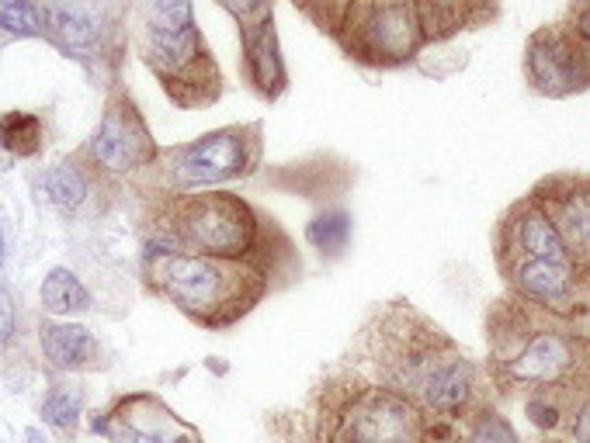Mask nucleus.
Returning <instances> with one entry per match:
<instances>
[{"label":"nucleus","mask_w":590,"mask_h":443,"mask_svg":"<svg viewBox=\"0 0 590 443\" xmlns=\"http://www.w3.org/2000/svg\"><path fill=\"white\" fill-rule=\"evenodd\" d=\"M348 368L413 402L428 419L462 422L490 402V378L442 325L410 305H386L361 330Z\"/></svg>","instance_id":"nucleus-1"},{"label":"nucleus","mask_w":590,"mask_h":443,"mask_svg":"<svg viewBox=\"0 0 590 443\" xmlns=\"http://www.w3.org/2000/svg\"><path fill=\"white\" fill-rule=\"evenodd\" d=\"M486 378L504 395H545L563 406L590 398V336L574 319L525 298H504L486 316Z\"/></svg>","instance_id":"nucleus-2"},{"label":"nucleus","mask_w":590,"mask_h":443,"mask_svg":"<svg viewBox=\"0 0 590 443\" xmlns=\"http://www.w3.org/2000/svg\"><path fill=\"white\" fill-rule=\"evenodd\" d=\"M157 236L149 249H188V254L243 260L264 267L272 278H281L299 267L285 233L257 205L233 190H205V195H167L157 205Z\"/></svg>","instance_id":"nucleus-3"},{"label":"nucleus","mask_w":590,"mask_h":443,"mask_svg":"<svg viewBox=\"0 0 590 443\" xmlns=\"http://www.w3.org/2000/svg\"><path fill=\"white\" fill-rule=\"evenodd\" d=\"M451 430L354 368L323 378L302 409L306 443H445Z\"/></svg>","instance_id":"nucleus-4"},{"label":"nucleus","mask_w":590,"mask_h":443,"mask_svg":"<svg viewBox=\"0 0 590 443\" xmlns=\"http://www.w3.org/2000/svg\"><path fill=\"white\" fill-rule=\"evenodd\" d=\"M146 284L202 330H230L268 298L272 274L243 260L146 246Z\"/></svg>","instance_id":"nucleus-5"},{"label":"nucleus","mask_w":590,"mask_h":443,"mask_svg":"<svg viewBox=\"0 0 590 443\" xmlns=\"http://www.w3.org/2000/svg\"><path fill=\"white\" fill-rule=\"evenodd\" d=\"M136 46L178 108H205L222 94V76L198 32L192 0H143Z\"/></svg>","instance_id":"nucleus-6"},{"label":"nucleus","mask_w":590,"mask_h":443,"mask_svg":"<svg viewBox=\"0 0 590 443\" xmlns=\"http://www.w3.org/2000/svg\"><path fill=\"white\" fill-rule=\"evenodd\" d=\"M264 160V128L261 122L246 125H226L208 132V136L174 146L160 152V173L167 195H184V190L216 187L243 181L261 167Z\"/></svg>","instance_id":"nucleus-7"},{"label":"nucleus","mask_w":590,"mask_h":443,"mask_svg":"<svg viewBox=\"0 0 590 443\" xmlns=\"http://www.w3.org/2000/svg\"><path fill=\"white\" fill-rule=\"evenodd\" d=\"M337 42L369 66H404L428 42L417 0H354Z\"/></svg>","instance_id":"nucleus-8"},{"label":"nucleus","mask_w":590,"mask_h":443,"mask_svg":"<svg viewBox=\"0 0 590 443\" xmlns=\"http://www.w3.org/2000/svg\"><path fill=\"white\" fill-rule=\"evenodd\" d=\"M84 157L94 170L108 173V177H129L136 170L157 167V139L149 136V125L143 122V114L132 104L129 94L119 90L108 98L101 122L84 146Z\"/></svg>","instance_id":"nucleus-9"},{"label":"nucleus","mask_w":590,"mask_h":443,"mask_svg":"<svg viewBox=\"0 0 590 443\" xmlns=\"http://www.w3.org/2000/svg\"><path fill=\"white\" fill-rule=\"evenodd\" d=\"M525 76L545 98H569L590 87V56L566 25H552L528 38Z\"/></svg>","instance_id":"nucleus-10"},{"label":"nucleus","mask_w":590,"mask_h":443,"mask_svg":"<svg viewBox=\"0 0 590 443\" xmlns=\"http://www.w3.org/2000/svg\"><path fill=\"white\" fill-rule=\"evenodd\" d=\"M521 257L574 263L569 260V249L559 236L556 222H552L549 208L535 198V190L514 205L497 229V263L521 260Z\"/></svg>","instance_id":"nucleus-11"},{"label":"nucleus","mask_w":590,"mask_h":443,"mask_svg":"<svg viewBox=\"0 0 590 443\" xmlns=\"http://www.w3.org/2000/svg\"><path fill=\"white\" fill-rule=\"evenodd\" d=\"M535 198L549 208L580 281L590 284V177L559 173L535 187Z\"/></svg>","instance_id":"nucleus-12"},{"label":"nucleus","mask_w":590,"mask_h":443,"mask_svg":"<svg viewBox=\"0 0 590 443\" xmlns=\"http://www.w3.org/2000/svg\"><path fill=\"white\" fill-rule=\"evenodd\" d=\"M240 49H243V76L264 101H278L289 90V70L281 60L275 14L264 11L251 22H240Z\"/></svg>","instance_id":"nucleus-13"},{"label":"nucleus","mask_w":590,"mask_h":443,"mask_svg":"<svg viewBox=\"0 0 590 443\" xmlns=\"http://www.w3.org/2000/svg\"><path fill=\"white\" fill-rule=\"evenodd\" d=\"M43 22L52 42L77 60H91L105 42L101 22L73 0H43Z\"/></svg>","instance_id":"nucleus-14"},{"label":"nucleus","mask_w":590,"mask_h":443,"mask_svg":"<svg viewBox=\"0 0 590 443\" xmlns=\"http://www.w3.org/2000/svg\"><path fill=\"white\" fill-rule=\"evenodd\" d=\"M43 350L46 360L60 371H84L101 364V346L91 330L73 322H46L43 325Z\"/></svg>","instance_id":"nucleus-15"},{"label":"nucleus","mask_w":590,"mask_h":443,"mask_svg":"<svg viewBox=\"0 0 590 443\" xmlns=\"http://www.w3.org/2000/svg\"><path fill=\"white\" fill-rule=\"evenodd\" d=\"M43 308L49 316H77L91 308V292L84 281L67 271V267H52L43 281Z\"/></svg>","instance_id":"nucleus-16"},{"label":"nucleus","mask_w":590,"mask_h":443,"mask_svg":"<svg viewBox=\"0 0 590 443\" xmlns=\"http://www.w3.org/2000/svg\"><path fill=\"white\" fill-rule=\"evenodd\" d=\"M43 139H46V125L39 114L8 111L4 119H0V146H4L11 160L35 157V152L43 149Z\"/></svg>","instance_id":"nucleus-17"},{"label":"nucleus","mask_w":590,"mask_h":443,"mask_svg":"<svg viewBox=\"0 0 590 443\" xmlns=\"http://www.w3.org/2000/svg\"><path fill=\"white\" fill-rule=\"evenodd\" d=\"M46 195L56 208H63V211H77L87 195H91V181H87V173L81 170V163H73V160H63V163H56L46 170Z\"/></svg>","instance_id":"nucleus-18"},{"label":"nucleus","mask_w":590,"mask_h":443,"mask_svg":"<svg viewBox=\"0 0 590 443\" xmlns=\"http://www.w3.org/2000/svg\"><path fill=\"white\" fill-rule=\"evenodd\" d=\"M445 443H521V440L497 409L486 406L480 413L466 416L462 422H455V430Z\"/></svg>","instance_id":"nucleus-19"},{"label":"nucleus","mask_w":590,"mask_h":443,"mask_svg":"<svg viewBox=\"0 0 590 443\" xmlns=\"http://www.w3.org/2000/svg\"><path fill=\"white\" fill-rule=\"evenodd\" d=\"M306 239L323 257H337L351 239V216L345 208H327L306 225Z\"/></svg>","instance_id":"nucleus-20"},{"label":"nucleus","mask_w":590,"mask_h":443,"mask_svg":"<svg viewBox=\"0 0 590 443\" xmlns=\"http://www.w3.org/2000/svg\"><path fill=\"white\" fill-rule=\"evenodd\" d=\"M81 409H84V392L77 384H52V392L43 402V416L52 430L70 433L81 422Z\"/></svg>","instance_id":"nucleus-21"},{"label":"nucleus","mask_w":590,"mask_h":443,"mask_svg":"<svg viewBox=\"0 0 590 443\" xmlns=\"http://www.w3.org/2000/svg\"><path fill=\"white\" fill-rule=\"evenodd\" d=\"M0 28L22 38L46 35L43 4H35V0H0Z\"/></svg>","instance_id":"nucleus-22"},{"label":"nucleus","mask_w":590,"mask_h":443,"mask_svg":"<svg viewBox=\"0 0 590 443\" xmlns=\"http://www.w3.org/2000/svg\"><path fill=\"white\" fill-rule=\"evenodd\" d=\"M292 4L306 14L316 28H323L327 35L337 38V32L345 28V17H348L354 0H292Z\"/></svg>","instance_id":"nucleus-23"},{"label":"nucleus","mask_w":590,"mask_h":443,"mask_svg":"<svg viewBox=\"0 0 590 443\" xmlns=\"http://www.w3.org/2000/svg\"><path fill=\"white\" fill-rule=\"evenodd\" d=\"M563 443H590V398H583L580 406L563 422Z\"/></svg>","instance_id":"nucleus-24"},{"label":"nucleus","mask_w":590,"mask_h":443,"mask_svg":"<svg viewBox=\"0 0 590 443\" xmlns=\"http://www.w3.org/2000/svg\"><path fill=\"white\" fill-rule=\"evenodd\" d=\"M566 28L574 32V38H577V42H580V46L587 49V56H590V0H577Z\"/></svg>","instance_id":"nucleus-25"},{"label":"nucleus","mask_w":590,"mask_h":443,"mask_svg":"<svg viewBox=\"0 0 590 443\" xmlns=\"http://www.w3.org/2000/svg\"><path fill=\"white\" fill-rule=\"evenodd\" d=\"M14 330H17V316H14V298H11V292L4 284H0V350L11 343V336H14Z\"/></svg>","instance_id":"nucleus-26"},{"label":"nucleus","mask_w":590,"mask_h":443,"mask_svg":"<svg viewBox=\"0 0 590 443\" xmlns=\"http://www.w3.org/2000/svg\"><path fill=\"white\" fill-rule=\"evenodd\" d=\"M219 4L230 14H237V22H251V17L272 11V0H219Z\"/></svg>","instance_id":"nucleus-27"},{"label":"nucleus","mask_w":590,"mask_h":443,"mask_svg":"<svg viewBox=\"0 0 590 443\" xmlns=\"http://www.w3.org/2000/svg\"><path fill=\"white\" fill-rule=\"evenodd\" d=\"M486 8H493V0H466V11L472 14V11H486Z\"/></svg>","instance_id":"nucleus-28"},{"label":"nucleus","mask_w":590,"mask_h":443,"mask_svg":"<svg viewBox=\"0 0 590 443\" xmlns=\"http://www.w3.org/2000/svg\"><path fill=\"white\" fill-rule=\"evenodd\" d=\"M8 260V243H4V225H0V263Z\"/></svg>","instance_id":"nucleus-29"},{"label":"nucleus","mask_w":590,"mask_h":443,"mask_svg":"<svg viewBox=\"0 0 590 443\" xmlns=\"http://www.w3.org/2000/svg\"><path fill=\"white\" fill-rule=\"evenodd\" d=\"M28 440H32V443H43V436H39V430H28Z\"/></svg>","instance_id":"nucleus-30"}]
</instances>
